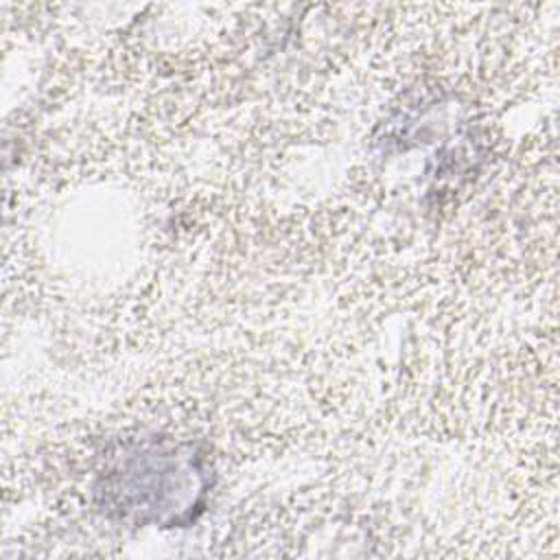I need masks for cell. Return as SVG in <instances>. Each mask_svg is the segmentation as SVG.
<instances>
[{"label":"cell","instance_id":"1","mask_svg":"<svg viewBox=\"0 0 560 560\" xmlns=\"http://www.w3.org/2000/svg\"><path fill=\"white\" fill-rule=\"evenodd\" d=\"M105 503L138 523H179L201 505L203 472L192 453L147 448L125 455L103 483Z\"/></svg>","mask_w":560,"mask_h":560}]
</instances>
